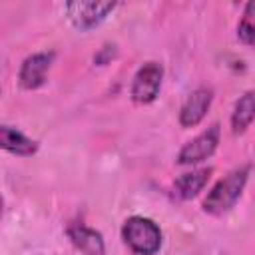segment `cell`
I'll list each match as a JSON object with an SVG mask.
<instances>
[{"mask_svg":"<svg viewBox=\"0 0 255 255\" xmlns=\"http://www.w3.org/2000/svg\"><path fill=\"white\" fill-rule=\"evenodd\" d=\"M247 177H249V165H241L229 171L225 177H221L207 193L203 201V211L211 215H221L229 211L235 205V201L241 197Z\"/></svg>","mask_w":255,"mask_h":255,"instance_id":"6da1fadb","label":"cell"},{"mask_svg":"<svg viewBox=\"0 0 255 255\" xmlns=\"http://www.w3.org/2000/svg\"><path fill=\"white\" fill-rule=\"evenodd\" d=\"M122 237L135 255H155L161 247V231L147 217L133 215L126 219L122 227Z\"/></svg>","mask_w":255,"mask_h":255,"instance_id":"7a4b0ae2","label":"cell"},{"mask_svg":"<svg viewBox=\"0 0 255 255\" xmlns=\"http://www.w3.org/2000/svg\"><path fill=\"white\" fill-rule=\"evenodd\" d=\"M161 78H163V68L157 62H145L133 76L129 96L135 104H149L157 98L159 88H161Z\"/></svg>","mask_w":255,"mask_h":255,"instance_id":"3957f363","label":"cell"},{"mask_svg":"<svg viewBox=\"0 0 255 255\" xmlns=\"http://www.w3.org/2000/svg\"><path fill=\"white\" fill-rule=\"evenodd\" d=\"M217 143H219V126L213 124L181 147V151L177 155V163H181V165L199 163V161L207 159L209 155H213V151L217 149Z\"/></svg>","mask_w":255,"mask_h":255,"instance_id":"277c9868","label":"cell"},{"mask_svg":"<svg viewBox=\"0 0 255 255\" xmlns=\"http://www.w3.org/2000/svg\"><path fill=\"white\" fill-rule=\"evenodd\" d=\"M116 8V2H68L66 10L72 24L80 30H90L98 26Z\"/></svg>","mask_w":255,"mask_h":255,"instance_id":"5b68a950","label":"cell"},{"mask_svg":"<svg viewBox=\"0 0 255 255\" xmlns=\"http://www.w3.org/2000/svg\"><path fill=\"white\" fill-rule=\"evenodd\" d=\"M52 60H54L52 52H38V54L28 56L20 66V74H18L20 86L24 90L40 88L46 82V74L52 66Z\"/></svg>","mask_w":255,"mask_h":255,"instance_id":"8992f818","label":"cell"},{"mask_svg":"<svg viewBox=\"0 0 255 255\" xmlns=\"http://www.w3.org/2000/svg\"><path fill=\"white\" fill-rule=\"evenodd\" d=\"M213 100V92L209 88H197L193 90L179 112V124L183 128H195L207 114Z\"/></svg>","mask_w":255,"mask_h":255,"instance_id":"52a82bcc","label":"cell"},{"mask_svg":"<svg viewBox=\"0 0 255 255\" xmlns=\"http://www.w3.org/2000/svg\"><path fill=\"white\" fill-rule=\"evenodd\" d=\"M68 237L82 255H104L106 253L102 233L92 229V227H86L82 223L70 225L68 227Z\"/></svg>","mask_w":255,"mask_h":255,"instance_id":"ba28073f","label":"cell"},{"mask_svg":"<svg viewBox=\"0 0 255 255\" xmlns=\"http://www.w3.org/2000/svg\"><path fill=\"white\" fill-rule=\"evenodd\" d=\"M0 145L14 155H32L38 149V143L34 139L26 137L20 129L10 128V126L0 128Z\"/></svg>","mask_w":255,"mask_h":255,"instance_id":"9c48e42d","label":"cell"},{"mask_svg":"<svg viewBox=\"0 0 255 255\" xmlns=\"http://www.w3.org/2000/svg\"><path fill=\"white\" fill-rule=\"evenodd\" d=\"M211 167H203V169H193L189 173H183L175 179L173 187H175V193L181 197V199H191L195 197L209 181L211 177Z\"/></svg>","mask_w":255,"mask_h":255,"instance_id":"30bf717a","label":"cell"},{"mask_svg":"<svg viewBox=\"0 0 255 255\" xmlns=\"http://www.w3.org/2000/svg\"><path fill=\"white\" fill-rule=\"evenodd\" d=\"M253 118H255V92H245L235 102V108L231 114L233 133H243L249 128V124L253 122Z\"/></svg>","mask_w":255,"mask_h":255,"instance_id":"8fae6325","label":"cell"},{"mask_svg":"<svg viewBox=\"0 0 255 255\" xmlns=\"http://www.w3.org/2000/svg\"><path fill=\"white\" fill-rule=\"evenodd\" d=\"M237 38L245 44V46H253L255 44V0L245 4L243 16L237 24Z\"/></svg>","mask_w":255,"mask_h":255,"instance_id":"7c38bea8","label":"cell"}]
</instances>
